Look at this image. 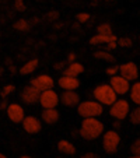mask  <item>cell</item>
<instances>
[{
  "label": "cell",
  "mask_w": 140,
  "mask_h": 158,
  "mask_svg": "<svg viewBox=\"0 0 140 158\" xmlns=\"http://www.w3.org/2000/svg\"><path fill=\"white\" fill-rule=\"evenodd\" d=\"M105 72H107V74L109 76V77H112V76H115V74H119V66H109Z\"/></svg>",
  "instance_id": "f1b7e54d"
},
{
  "label": "cell",
  "mask_w": 140,
  "mask_h": 158,
  "mask_svg": "<svg viewBox=\"0 0 140 158\" xmlns=\"http://www.w3.org/2000/svg\"><path fill=\"white\" fill-rule=\"evenodd\" d=\"M59 110H56V108H48V109L42 110L41 120L45 122L46 125H55L59 120Z\"/></svg>",
  "instance_id": "2e32d148"
},
{
  "label": "cell",
  "mask_w": 140,
  "mask_h": 158,
  "mask_svg": "<svg viewBox=\"0 0 140 158\" xmlns=\"http://www.w3.org/2000/svg\"><path fill=\"white\" fill-rule=\"evenodd\" d=\"M116 44H118V46H122V48H129V46H132L133 41L130 38H121L116 41Z\"/></svg>",
  "instance_id": "484cf974"
},
{
  "label": "cell",
  "mask_w": 140,
  "mask_h": 158,
  "mask_svg": "<svg viewBox=\"0 0 140 158\" xmlns=\"http://www.w3.org/2000/svg\"><path fill=\"white\" fill-rule=\"evenodd\" d=\"M119 74L129 81H136L139 78V67L134 62H126L119 66Z\"/></svg>",
  "instance_id": "30bf717a"
},
{
  "label": "cell",
  "mask_w": 140,
  "mask_h": 158,
  "mask_svg": "<svg viewBox=\"0 0 140 158\" xmlns=\"http://www.w3.org/2000/svg\"><path fill=\"white\" fill-rule=\"evenodd\" d=\"M105 126L98 118H84L80 126V136L86 140H95L101 137Z\"/></svg>",
  "instance_id": "6da1fadb"
},
{
  "label": "cell",
  "mask_w": 140,
  "mask_h": 158,
  "mask_svg": "<svg viewBox=\"0 0 140 158\" xmlns=\"http://www.w3.org/2000/svg\"><path fill=\"white\" fill-rule=\"evenodd\" d=\"M39 89H36L35 87H32L30 84V85H27L23 91H21V99H23V102L27 105H34L38 102V98H39Z\"/></svg>",
  "instance_id": "5bb4252c"
},
{
  "label": "cell",
  "mask_w": 140,
  "mask_h": 158,
  "mask_svg": "<svg viewBox=\"0 0 140 158\" xmlns=\"http://www.w3.org/2000/svg\"><path fill=\"white\" fill-rule=\"evenodd\" d=\"M30 84L32 87H35L36 89H39V91H44V89L53 88L55 80L49 74H41V76H38V77L32 78V80L30 81Z\"/></svg>",
  "instance_id": "7c38bea8"
},
{
  "label": "cell",
  "mask_w": 140,
  "mask_h": 158,
  "mask_svg": "<svg viewBox=\"0 0 140 158\" xmlns=\"http://www.w3.org/2000/svg\"><path fill=\"white\" fill-rule=\"evenodd\" d=\"M21 123H23V129L28 134H36L42 130V120L38 119L36 116H32V115L24 116V119H23Z\"/></svg>",
  "instance_id": "8fae6325"
},
{
  "label": "cell",
  "mask_w": 140,
  "mask_h": 158,
  "mask_svg": "<svg viewBox=\"0 0 140 158\" xmlns=\"http://www.w3.org/2000/svg\"><path fill=\"white\" fill-rule=\"evenodd\" d=\"M59 101L65 106H76L80 102V95L77 89H63V94L59 95Z\"/></svg>",
  "instance_id": "4fadbf2b"
},
{
  "label": "cell",
  "mask_w": 140,
  "mask_h": 158,
  "mask_svg": "<svg viewBox=\"0 0 140 158\" xmlns=\"http://www.w3.org/2000/svg\"><path fill=\"white\" fill-rule=\"evenodd\" d=\"M84 72V66L78 62H69L67 67L63 70V76H70V77H78V74Z\"/></svg>",
  "instance_id": "e0dca14e"
},
{
  "label": "cell",
  "mask_w": 140,
  "mask_h": 158,
  "mask_svg": "<svg viewBox=\"0 0 140 158\" xmlns=\"http://www.w3.org/2000/svg\"><path fill=\"white\" fill-rule=\"evenodd\" d=\"M74 60H76V53L72 52V53L67 55V62H74Z\"/></svg>",
  "instance_id": "4dcf8cb0"
},
{
  "label": "cell",
  "mask_w": 140,
  "mask_h": 158,
  "mask_svg": "<svg viewBox=\"0 0 140 158\" xmlns=\"http://www.w3.org/2000/svg\"><path fill=\"white\" fill-rule=\"evenodd\" d=\"M57 84L62 89H77L80 87V81L77 77H70V76H62L57 80Z\"/></svg>",
  "instance_id": "9a60e30c"
},
{
  "label": "cell",
  "mask_w": 140,
  "mask_h": 158,
  "mask_svg": "<svg viewBox=\"0 0 140 158\" xmlns=\"http://www.w3.org/2000/svg\"><path fill=\"white\" fill-rule=\"evenodd\" d=\"M94 56L98 57V59L108 60V62H113V59H115V57H113L112 55H109L108 52H102V51H97L95 53H94Z\"/></svg>",
  "instance_id": "d4e9b609"
},
{
  "label": "cell",
  "mask_w": 140,
  "mask_h": 158,
  "mask_svg": "<svg viewBox=\"0 0 140 158\" xmlns=\"http://www.w3.org/2000/svg\"><path fill=\"white\" fill-rule=\"evenodd\" d=\"M128 116L133 125H139L140 123V108H139V105H137V108H134V110H130V112H129Z\"/></svg>",
  "instance_id": "7402d4cb"
},
{
  "label": "cell",
  "mask_w": 140,
  "mask_h": 158,
  "mask_svg": "<svg viewBox=\"0 0 140 158\" xmlns=\"http://www.w3.org/2000/svg\"><path fill=\"white\" fill-rule=\"evenodd\" d=\"M130 112V104L128 99H116L112 105H109V115L116 120H125Z\"/></svg>",
  "instance_id": "5b68a950"
},
{
  "label": "cell",
  "mask_w": 140,
  "mask_h": 158,
  "mask_svg": "<svg viewBox=\"0 0 140 158\" xmlns=\"http://www.w3.org/2000/svg\"><path fill=\"white\" fill-rule=\"evenodd\" d=\"M6 114H7V118H9L13 123H21L23 119H24V116H25V110L20 104L13 102V104L7 105Z\"/></svg>",
  "instance_id": "9c48e42d"
},
{
  "label": "cell",
  "mask_w": 140,
  "mask_h": 158,
  "mask_svg": "<svg viewBox=\"0 0 140 158\" xmlns=\"http://www.w3.org/2000/svg\"><path fill=\"white\" fill-rule=\"evenodd\" d=\"M94 99L98 101L102 106H109L118 99V95L109 84H101L94 88Z\"/></svg>",
  "instance_id": "3957f363"
},
{
  "label": "cell",
  "mask_w": 140,
  "mask_h": 158,
  "mask_svg": "<svg viewBox=\"0 0 140 158\" xmlns=\"http://www.w3.org/2000/svg\"><path fill=\"white\" fill-rule=\"evenodd\" d=\"M108 84L112 87V89L116 93V95H126L129 91V87H130V81L126 80V78L122 77L121 74L112 76Z\"/></svg>",
  "instance_id": "ba28073f"
},
{
  "label": "cell",
  "mask_w": 140,
  "mask_h": 158,
  "mask_svg": "<svg viewBox=\"0 0 140 158\" xmlns=\"http://www.w3.org/2000/svg\"><path fill=\"white\" fill-rule=\"evenodd\" d=\"M90 18H91L90 13H78V14L76 15V20H77L78 23H87Z\"/></svg>",
  "instance_id": "83f0119b"
},
{
  "label": "cell",
  "mask_w": 140,
  "mask_h": 158,
  "mask_svg": "<svg viewBox=\"0 0 140 158\" xmlns=\"http://www.w3.org/2000/svg\"><path fill=\"white\" fill-rule=\"evenodd\" d=\"M112 32H113L112 27L108 23H102V24H100L97 27V34H112Z\"/></svg>",
  "instance_id": "603a6c76"
},
{
  "label": "cell",
  "mask_w": 140,
  "mask_h": 158,
  "mask_svg": "<svg viewBox=\"0 0 140 158\" xmlns=\"http://www.w3.org/2000/svg\"><path fill=\"white\" fill-rule=\"evenodd\" d=\"M130 152H132V157L134 158H139L140 157V140L137 139L130 147Z\"/></svg>",
  "instance_id": "cb8c5ba5"
},
{
  "label": "cell",
  "mask_w": 140,
  "mask_h": 158,
  "mask_svg": "<svg viewBox=\"0 0 140 158\" xmlns=\"http://www.w3.org/2000/svg\"><path fill=\"white\" fill-rule=\"evenodd\" d=\"M83 157H84V158H97L98 155L94 154V152H87V154H84Z\"/></svg>",
  "instance_id": "1f68e13d"
},
{
  "label": "cell",
  "mask_w": 140,
  "mask_h": 158,
  "mask_svg": "<svg viewBox=\"0 0 140 158\" xmlns=\"http://www.w3.org/2000/svg\"><path fill=\"white\" fill-rule=\"evenodd\" d=\"M57 150H59L60 152H63V154H67V155H74L76 154L74 144L70 143V141H67V140H60L59 143H57Z\"/></svg>",
  "instance_id": "ffe728a7"
},
{
  "label": "cell",
  "mask_w": 140,
  "mask_h": 158,
  "mask_svg": "<svg viewBox=\"0 0 140 158\" xmlns=\"http://www.w3.org/2000/svg\"><path fill=\"white\" fill-rule=\"evenodd\" d=\"M128 94H129V99L134 105H140V83L137 80L133 81V84H130Z\"/></svg>",
  "instance_id": "ac0fdd59"
},
{
  "label": "cell",
  "mask_w": 140,
  "mask_h": 158,
  "mask_svg": "<svg viewBox=\"0 0 140 158\" xmlns=\"http://www.w3.org/2000/svg\"><path fill=\"white\" fill-rule=\"evenodd\" d=\"M76 106H77V114L81 118H98L104 114V106L95 99L78 102Z\"/></svg>",
  "instance_id": "7a4b0ae2"
},
{
  "label": "cell",
  "mask_w": 140,
  "mask_h": 158,
  "mask_svg": "<svg viewBox=\"0 0 140 158\" xmlns=\"http://www.w3.org/2000/svg\"><path fill=\"white\" fill-rule=\"evenodd\" d=\"M7 105H9V102H7L6 99H3V101H0V110H6Z\"/></svg>",
  "instance_id": "f546056e"
},
{
  "label": "cell",
  "mask_w": 140,
  "mask_h": 158,
  "mask_svg": "<svg viewBox=\"0 0 140 158\" xmlns=\"http://www.w3.org/2000/svg\"><path fill=\"white\" fill-rule=\"evenodd\" d=\"M14 89H15V87L13 85V84H7V85L3 88V91H2V97H3V98H7L11 93H14Z\"/></svg>",
  "instance_id": "4316f807"
},
{
  "label": "cell",
  "mask_w": 140,
  "mask_h": 158,
  "mask_svg": "<svg viewBox=\"0 0 140 158\" xmlns=\"http://www.w3.org/2000/svg\"><path fill=\"white\" fill-rule=\"evenodd\" d=\"M7 155H4V154H2V152H0V158H6Z\"/></svg>",
  "instance_id": "d6a6232c"
},
{
  "label": "cell",
  "mask_w": 140,
  "mask_h": 158,
  "mask_svg": "<svg viewBox=\"0 0 140 158\" xmlns=\"http://www.w3.org/2000/svg\"><path fill=\"white\" fill-rule=\"evenodd\" d=\"M102 136V147H104V151L107 154H113L116 152V150L119 148L121 144V136L116 130H108L101 134Z\"/></svg>",
  "instance_id": "277c9868"
},
{
  "label": "cell",
  "mask_w": 140,
  "mask_h": 158,
  "mask_svg": "<svg viewBox=\"0 0 140 158\" xmlns=\"http://www.w3.org/2000/svg\"><path fill=\"white\" fill-rule=\"evenodd\" d=\"M118 36L115 34H97L92 38H90V44L97 46V45H105L107 49H116L118 48Z\"/></svg>",
  "instance_id": "52a82bcc"
},
{
  "label": "cell",
  "mask_w": 140,
  "mask_h": 158,
  "mask_svg": "<svg viewBox=\"0 0 140 158\" xmlns=\"http://www.w3.org/2000/svg\"><path fill=\"white\" fill-rule=\"evenodd\" d=\"M38 102L44 109H48V108H56L57 104H59V94L55 91L53 88L49 89H44L39 93V98Z\"/></svg>",
  "instance_id": "8992f818"
},
{
  "label": "cell",
  "mask_w": 140,
  "mask_h": 158,
  "mask_svg": "<svg viewBox=\"0 0 140 158\" xmlns=\"http://www.w3.org/2000/svg\"><path fill=\"white\" fill-rule=\"evenodd\" d=\"M14 28L17 31H20V32H27V31H30L31 25H30V23H28L27 20H18L17 23L14 24Z\"/></svg>",
  "instance_id": "44dd1931"
},
{
  "label": "cell",
  "mask_w": 140,
  "mask_h": 158,
  "mask_svg": "<svg viewBox=\"0 0 140 158\" xmlns=\"http://www.w3.org/2000/svg\"><path fill=\"white\" fill-rule=\"evenodd\" d=\"M38 64H39L38 59H31V60H28V62H25L24 64L20 67V73H21V74H24V76L31 74V73H34L36 69H38Z\"/></svg>",
  "instance_id": "d6986e66"
}]
</instances>
